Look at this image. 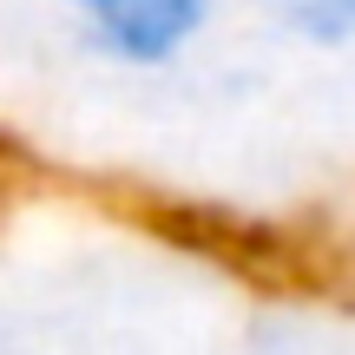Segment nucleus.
<instances>
[{
  "instance_id": "f03ea898",
  "label": "nucleus",
  "mask_w": 355,
  "mask_h": 355,
  "mask_svg": "<svg viewBox=\"0 0 355 355\" xmlns=\"http://www.w3.org/2000/svg\"><path fill=\"white\" fill-rule=\"evenodd\" d=\"M296 26L309 40H355V0H296Z\"/></svg>"
},
{
  "instance_id": "f257e3e1",
  "label": "nucleus",
  "mask_w": 355,
  "mask_h": 355,
  "mask_svg": "<svg viewBox=\"0 0 355 355\" xmlns=\"http://www.w3.org/2000/svg\"><path fill=\"white\" fill-rule=\"evenodd\" d=\"M92 46L125 66H165L211 20V0H66Z\"/></svg>"
}]
</instances>
